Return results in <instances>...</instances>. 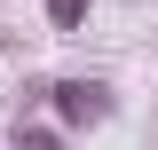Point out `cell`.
<instances>
[{
	"label": "cell",
	"instance_id": "obj_1",
	"mask_svg": "<svg viewBox=\"0 0 158 150\" xmlns=\"http://www.w3.org/2000/svg\"><path fill=\"white\" fill-rule=\"evenodd\" d=\"M56 111L71 119V127H79V119H103V87H87V79H71V87H56Z\"/></svg>",
	"mask_w": 158,
	"mask_h": 150
},
{
	"label": "cell",
	"instance_id": "obj_2",
	"mask_svg": "<svg viewBox=\"0 0 158 150\" xmlns=\"http://www.w3.org/2000/svg\"><path fill=\"white\" fill-rule=\"evenodd\" d=\"M48 16H56V24H79V16H87V0H48Z\"/></svg>",
	"mask_w": 158,
	"mask_h": 150
}]
</instances>
